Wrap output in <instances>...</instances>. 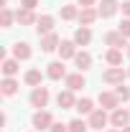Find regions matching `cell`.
<instances>
[{"label":"cell","instance_id":"1","mask_svg":"<svg viewBox=\"0 0 130 132\" xmlns=\"http://www.w3.org/2000/svg\"><path fill=\"white\" fill-rule=\"evenodd\" d=\"M49 89L46 86H36L31 92V97H28V102H31V107H36V109H44L46 104H49Z\"/></svg>","mask_w":130,"mask_h":132},{"label":"cell","instance_id":"2","mask_svg":"<svg viewBox=\"0 0 130 132\" xmlns=\"http://www.w3.org/2000/svg\"><path fill=\"white\" fill-rule=\"evenodd\" d=\"M31 125L36 127V130H51V125H54V117H51V112H46V109H38L36 114H33Z\"/></svg>","mask_w":130,"mask_h":132},{"label":"cell","instance_id":"3","mask_svg":"<svg viewBox=\"0 0 130 132\" xmlns=\"http://www.w3.org/2000/svg\"><path fill=\"white\" fill-rule=\"evenodd\" d=\"M102 81H105V84H115V86L122 84V81H125V71H122V66H110V69L102 74Z\"/></svg>","mask_w":130,"mask_h":132},{"label":"cell","instance_id":"4","mask_svg":"<svg viewBox=\"0 0 130 132\" xmlns=\"http://www.w3.org/2000/svg\"><path fill=\"white\" fill-rule=\"evenodd\" d=\"M110 122H112L115 127H128L130 122V109H122V107H117V109H112V114H110Z\"/></svg>","mask_w":130,"mask_h":132},{"label":"cell","instance_id":"5","mask_svg":"<svg viewBox=\"0 0 130 132\" xmlns=\"http://www.w3.org/2000/svg\"><path fill=\"white\" fill-rule=\"evenodd\" d=\"M107 122H110V117H107V109H95V112L89 114V127H92V130H102Z\"/></svg>","mask_w":130,"mask_h":132},{"label":"cell","instance_id":"6","mask_svg":"<svg viewBox=\"0 0 130 132\" xmlns=\"http://www.w3.org/2000/svg\"><path fill=\"white\" fill-rule=\"evenodd\" d=\"M46 76L54 79V81H59V79H66V69H64V61H51L46 66Z\"/></svg>","mask_w":130,"mask_h":132},{"label":"cell","instance_id":"7","mask_svg":"<svg viewBox=\"0 0 130 132\" xmlns=\"http://www.w3.org/2000/svg\"><path fill=\"white\" fill-rule=\"evenodd\" d=\"M99 104H102V109H117V104H120V97L115 94V92H99Z\"/></svg>","mask_w":130,"mask_h":132},{"label":"cell","instance_id":"8","mask_svg":"<svg viewBox=\"0 0 130 132\" xmlns=\"http://www.w3.org/2000/svg\"><path fill=\"white\" fill-rule=\"evenodd\" d=\"M66 89H71V92H79L82 86H87V79H84V74L77 71V74H66Z\"/></svg>","mask_w":130,"mask_h":132},{"label":"cell","instance_id":"9","mask_svg":"<svg viewBox=\"0 0 130 132\" xmlns=\"http://www.w3.org/2000/svg\"><path fill=\"white\" fill-rule=\"evenodd\" d=\"M56 102H59V107H61V109H74V107H77V99H74V92H71V89L59 92Z\"/></svg>","mask_w":130,"mask_h":132},{"label":"cell","instance_id":"10","mask_svg":"<svg viewBox=\"0 0 130 132\" xmlns=\"http://www.w3.org/2000/svg\"><path fill=\"white\" fill-rule=\"evenodd\" d=\"M54 15H41L38 18V23H36V31H38V36H49V33H54Z\"/></svg>","mask_w":130,"mask_h":132},{"label":"cell","instance_id":"11","mask_svg":"<svg viewBox=\"0 0 130 132\" xmlns=\"http://www.w3.org/2000/svg\"><path fill=\"white\" fill-rule=\"evenodd\" d=\"M105 43L112 46V48H122V46H128V38H125L120 31H110L107 36H105Z\"/></svg>","mask_w":130,"mask_h":132},{"label":"cell","instance_id":"12","mask_svg":"<svg viewBox=\"0 0 130 132\" xmlns=\"http://www.w3.org/2000/svg\"><path fill=\"white\" fill-rule=\"evenodd\" d=\"M97 10H99V18H112L120 10V5H117V0H102Z\"/></svg>","mask_w":130,"mask_h":132},{"label":"cell","instance_id":"13","mask_svg":"<svg viewBox=\"0 0 130 132\" xmlns=\"http://www.w3.org/2000/svg\"><path fill=\"white\" fill-rule=\"evenodd\" d=\"M13 59H18V61H28V59H31V46H28L26 41L13 43Z\"/></svg>","mask_w":130,"mask_h":132},{"label":"cell","instance_id":"14","mask_svg":"<svg viewBox=\"0 0 130 132\" xmlns=\"http://www.w3.org/2000/svg\"><path fill=\"white\" fill-rule=\"evenodd\" d=\"M59 46H61V43H59V36H56V33L41 36V51H44V53H51V51H56Z\"/></svg>","mask_w":130,"mask_h":132},{"label":"cell","instance_id":"15","mask_svg":"<svg viewBox=\"0 0 130 132\" xmlns=\"http://www.w3.org/2000/svg\"><path fill=\"white\" fill-rule=\"evenodd\" d=\"M97 18H99V10H97V8H82V10H79V23H82V26H87V28H89Z\"/></svg>","mask_w":130,"mask_h":132},{"label":"cell","instance_id":"16","mask_svg":"<svg viewBox=\"0 0 130 132\" xmlns=\"http://www.w3.org/2000/svg\"><path fill=\"white\" fill-rule=\"evenodd\" d=\"M89 41H92V31L87 26H82V28L74 31V43L77 46H89Z\"/></svg>","mask_w":130,"mask_h":132},{"label":"cell","instance_id":"17","mask_svg":"<svg viewBox=\"0 0 130 132\" xmlns=\"http://www.w3.org/2000/svg\"><path fill=\"white\" fill-rule=\"evenodd\" d=\"M16 18H18V23H20V26H33V23H38L36 13L28 10V8H20V10L16 13Z\"/></svg>","mask_w":130,"mask_h":132},{"label":"cell","instance_id":"18","mask_svg":"<svg viewBox=\"0 0 130 132\" xmlns=\"http://www.w3.org/2000/svg\"><path fill=\"white\" fill-rule=\"evenodd\" d=\"M0 92H3V97H13V94H18V81L13 79V76H5L3 84H0Z\"/></svg>","mask_w":130,"mask_h":132},{"label":"cell","instance_id":"19","mask_svg":"<svg viewBox=\"0 0 130 132\" xmlns=\"http://www.w3.org/2000/svg\"><path fill=\"white\" fill-rule=\"evenodd\" d=\"M74 64H77V69H79V71H87V69H92V56H89L87 51H77Z\"/></svg>","mask_w":130,"mask_h":132},{"label":"cell","instance_id":"20","mask_svg":"<svg viewBox=\"0 0 130 132\" xmlns=\"http://www.w3.org/2000/svg\"><path fill=\"white\" fill-rule=\"evenodd\" d=\"M59 53H61V61H64V59H74V56H77V43H74V41H61Z\"/></svg>","mask_w":130,"mask_h":132},{"label":"cell","instance_id":"21","mask_svg":"<svg viewBox=\"0 0 130 132\" xmlns=\"http://www.w3.org/2000/svg\"><path fill=\"white\" fill-rule=\"evenodd\" d=\"M18 64H20L18 59H3V74H5V76H16L18 69H20Z\"/></svg>","mask_w":130,"mask_h":132},{"label":"cell","instance_id":"22","mask_svg":"<svg viewBox=\"0 0 130 132\" xmlns=\"http://www.w3.org/2000/svg\"><path fill=\"white\" fill-rule=\"evenodd\" d=\"M105 61H107L110 66H120L122 64V51L120 48H110L107 53H105Z\"/></svg>","mask_w":130,"mask_h":132},{"label":"cell","instance_id":"23","mask_svg":"<svg viewBox=\"0 0 130 132\" xmlns=\"http://www.w3.org/2000/svg\"><path fill=\"white\" fill-rule=\"evenodd\" d=\"M13 20H18V18H16V13H13L10 8H3V10H0V26H3V28H10Z\"/></svg>","mask_w":130,"mask_h":132},{"label":"cell","instance_id":"24","mask_svg":"<svg viewBox=\"0 0 130 132\" xmlns=\"http://www.w3.org/2000/svg\"><path fill=\"white\" fill-rule=\"evenodd\" d=\"M41 79H44V76H41V71H38V69L26 71V84H28V86H33V89H36V86H41Z\"/></svg>","mask_w":130,"mask_h":132},{"label":"cell","instance_id":"25","mask_svg":"<svg viewBox=\"0 0 130 132\" xmlns=\"http://www.w3.org/2000/svg\"><path fill=\"white\" fill-rule=\"evenodd\" d=\"M74 109H77V112H79V114H92V112H95V104H92V99H79V102H77V107H74Z\"/></svg>","mask_w":130,"mask_h":132},{"label":"cell","instance_id":"26","mask_svg":"<svg viewBox=\"0 0 130 132\" xmlns=\"http://www.w3.org/2000/svg\"><path fill=\"white\" fill-rule=\"evenodd\" d=\"M61 18H64V20H74V18H79L77 5H61Z\"/></svg>","mask_w":130,"mask_h":132},{"label":"cell","instance_id":"27","mask_svg":"<svg viewBox=\"0 0 130 132\" xmlns=\"http://www.w3.org/2000/svg\"><path fill=\"white\" fill-rule=\"evenodd\" d=\"M87 130H89V125L84 119H71L69 122V132H87Z\"/></svg>","mask_w":130,"mask_h":132},{"label":"cell","instance_id":"28","mask_svg":"<svg viewBox=\"0 0 130 132\" xmlns=\"http://www.w3.org/2000/svg\"><path fill=\"white\" fill-rule=\"evenodd\" d=\"M115 94L125 102V99H130V89H128V86H122V84H117V86H115Z\"/></svg>","mask_w":130,"mask_h":132},{"label":"cell","instance_id":"29","mask_svg":"<svg viewBox=\"0 0 130 132\" xmlns=\"http://www.w3.org/2000/svg\"><path fill=\"white\" fill-rule=\"evenodd\" d=\"M117 31L122 33V36H125V38H130V18H125V20H122V23H120V28H117Z\"/></svg>","mask_w":130,"mask_h":132},{"label":"cell","instance_id":"30","mask_svg":"<svg viewBox=\"0 0 130 132\" xmlns=\"http://www.w3.org/2000/svg\"><path fill=\"white\" fill-rule=\"evenodd\" d=\"M49 132H69V125H61V122H54Z\"/></svg>","mask_w":130,"mask_h":132},{"label":"cell","instance_id":"31","mask_svg":"<svg viewBox=\"0 0 130 132\" xmlns=\"http://www.w3.org/2000/svg\"><path fill=\"white\" fill-rule=\"evenodd\" d=\"M20 5H23V8H28V10H33V8L38 5V0H20Z\"/></svg>","mask_w":130,"mask_h":132},{"label":"cell","instance_id":"32","mask_svg":"<svg viewBox=\"0 0 130 132\" xmlns=\"http://www.w3.org/2000/svg\"><path fill=\"white\" fill-rule=\"evenodd\" d=\"M120 10H122V15H128V18H130V0H125V3L120 5Z\"/></svg>","mask_w":130,"mask_h":132},{"label":"cell","instance_id":"33","mask_svg":"<svg viewBox=\"0 0 130 132\" xmlns=\"http://www.w3.org/2000/svg\"><path fill=\"white\" fill-rule=\"evenodd\" d=\"M95 3H97V0H79L82 8H95Z\"/></svg>","mask_w":130,"mask_h":132},{"label":"cell","instance_id":"34","mask_svg":"<svg viewBox=\"0 0 130 132\" xmlns=\"http://www.w3.org/2000/svg\"><path fill=\"white\" fill-rule=\"evenodd\" d=\"M122 132H130V125H128V127H122Z\"/></svg>","mask_w":130,"mask_h":132},{"label":"cell","instance_id":"35","mask_svg":"<svg viewBox=\"0 0 130 132\" xmlns=\"http://www.w3.org/2000/svg\"><path fill=\"white\" fill-rule=\"evenodd\" d=\"M107 132H122V130H107Z\"/></svg>","mask_w":130,"mask_h":132},{"label":"cell","instance_id":"36","mask_svg":"<svg viewBox=\"0 0 130 132\" xmlns=\"http://www.w3.org/2000/svg\"><path fill=\"white\" fill-rule=\"evenodd\" d=\"M128 56H130V43H128Z\"/></svg>","mask_w":130,"mask_h":132},{"label":"cell","instance_id":"37","mask_svg":"<svg viewBox=\"0 0 130 132\" xmlns=\"http://www.w3.org/2000/svg\"><path fill=\"white\" fill-rule=\"evenodd\" d=\"M128 74H130V69H128Z\"/></svg>","mask_w":130,"mask_h":132}]
</instances>
